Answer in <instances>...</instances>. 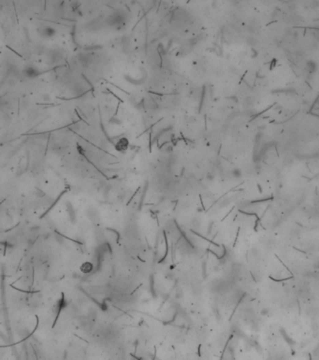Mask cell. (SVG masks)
Here are the masks:
<instances>
[{
	"label": "cell",
	"mask_w": 319,
	"mask_h": 360,
	"mask_svg": "<svg viewBox=\"0 0 319 360\" xmlns=\"http://www.w3.org/2000/svg\"><path fill=\"white\" fill-rule=\"evenodd\" d=\"M306 70L308 71L309 74H314L317 70H318V65L315 61H313V60H309L307 63H306Z\"/></svg>",
	"instance_id": "1"
},
{
	"label": "cell",
	"mask_w": 319,
	"mask_h": 360,
	"mask_svg": "<svg viewBox=\"0 0 319 360\" xmlns=\"http://www.w3.org/2000/svg\"><path fill=\"white\" fill-rule=\"evenodd\" d=\"M127 146H128V141L126 139L123 138V139L119 140L118 143H117L116 149L118 151H125V150H126Z\"/></svg>",
	"instance_id": "2"
},
{
	"label": "cell",
	"mask_w": 319,
	"mask_h": 360,
	"mask_svg": "<svg viewBox=\"0 0 319 360\" xmlns=\"http://www.w3.org/2000/svg\"><path fill=\"white\" fill-rule=\"evenodd\" d=\"M25 75L27 77H31V78L32 77H36L37 75H39V71L35 67L29 66L25 70Z\"/></svg>",
	"instance_id": "3"
},
{
	"label": "cell",
	"mask_w": 319,
	"mask_h": 360,
	"mask_svg": "<svg viewBox=\"0 0 319 360\" xmlns=\"http://www.w3.org/2000/svg\"><path fill=\"white\" fill-rule=\"evenodd\" d=\"M43 34L44 36L48 37V38H51L53 36H54L55 34V29L53 28V27H46L43 31Z\"/></svg>",
	"instance_id": "4"
},
{
	"label": "cell",
	"mask_w": 319,
	"mask_h": 360,
	"mask_svg": "<svg viewBox=\"0 0 319 360\" xmlns=\"http://www.w3.org/2000/svg\"><path fill=\"white\" fill-rule=\"evenodd\" d=\"M232 174H233L234 177L240 178V177L242 175V171H241L239 168H234V169L232 170Z\"/></svg>",
	"instance_id": "5"
}]
</instances>
